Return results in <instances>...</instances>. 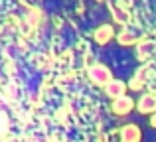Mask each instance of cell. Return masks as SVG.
I'll use <instances>...</instances> for the list:
<instances>
[{
	"label": "cell",
	"mask_w": 156,
	"mask_h": 142,
	"mask_svg": "<svg viewBox=\"0 0 156 142\" xmlns=\"http://www.w3.org/2000/svg\"><path fill=\"white\" fill-rule=\"evenodd\" d=\"M134 40H136V38H134V34H126V32H125V34H121L119 42H121V43H133Z\"/></svg>",
	"instance_id": "52a82bcc"
},
{
	"label": "cell",
	"mask_w": 156,
	"mask_h": 142,
	"mask_svg": "<svg viewBox=\"0 0 156 142\" xmlns=\"http://www.w3.org/2000/svg\"><path fill=\"white\" fill-rule=\"evenodd\" d=\"M142 132L136 124H125L121 130V142H140Z\"/></svg>",
	"instance_id": "3957f363"
},
{
	"label": "cell",
	"mask_w": 156,
	"mask_h": 142,
	"mask_svg": "<svg viewBox=\"0 0 156 142\" xmlns=\"http://www.w3.org/2000/svg\"><path fill=\"white\" fill-rule=\"evenodd\" d=\"M150 124H152V126L156 128V115H152V119H150Z\"/></svg>",
	"instance_id": "ba28073f"
},
{
	"label": "cell",
	"mask_w": 156,
	"mask_h": 142,
	"mask_svg": "<svg viewBox=\"0 0 156 142\" xmlns=\"http://www.w3.org/2000/svg\"><path fill=\"white\" fill-rule=\"evenodd\" d=\"M133 107H134V101L130 99L129 95H122V97H119V99H113V113L119 115V116L129 115V113L133 111Z\"/></svg>",
	"instance_id": "7a4b0ae2"
},
{
	"label": "cell",
	"mask_w": 156,
	"mask_h": 142,
	"mask_svg": "<svg viewBox=\"0 0 156 142\" xmlns=\"http://www.w3.org/2000/svg\"><path fill=\"white\" fill-rule=\"evenodd\" d=\"M105 93L111 97V99H119V97H122L126 93V85L122 83V81L113 79V81H109V83L105 85Z\"/></svg>",
	"instance_id": "5b68a950"
},
{
	"label": "cell",
	"mask_w": 156,
	"mask_h": 142,
	"mask_svg": "<svg viewBox=\"0 0 156 142\" xmlns=\"http://www.w3.org/2000/svg\"><path fill=\"white\" fill-rule=\"evenodd\" d=\"M89 77H91L93 83L103 85V87L109 83V81H113V79H111V71L107 69L105 65H101V63H97V65H93L91 69H89Z\"/></svg>",
	"instance_id": "6da1fadb"
},
{
	"label": "cell",
	"mask_w": 156,
	"mask_h": 142,
	"mask_svg": "<svg viewBox=\"0 0 156 142\" xmlns=\"http://www.w3.org/2000/svg\"><path fill=\"white\" fill-rule=\"evenodd\" d=\"M138 111L142 115H150V113L156 111V95L154 93H146L138 99Z\"/></svg>",
	"instance_id": "277c9868"
},
{
	"label": "cell",
	"mask_w": 156,
	"mask_h": 142,
	"mask_svg": "<svg viewBox=\"0 0 156 142\" xmlns=\"http://www.w3.org/2000/svg\"><path fill=\"white\" fill-rule=\"evenodd\" d=\"M111 38H113V28H111V26H101L99 30H97V34H95L97 43H101V46L109 43Z\"/></svg>",
	"instance_id": "8992f818"
}]
</instances>
